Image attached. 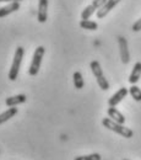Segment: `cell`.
Returning a JSON list of instances; mask_svg holds the SVG:
<instances>
[{
  "label": "cell",
  "instance_id": "12",
  "mask_svg": "<svg viewBox=\"0 0 141 160\" xmlns=\"http://www.w3.org/2000/svg\"><path fill=\"white\" fill-rule=\"evenodd\" d=\"M27 98L25 94H19V95H14V96H10L5 100V103L9 106V107H12V106H17L20 103H23L26 102Z\"/></svg>",
  "mask_w": 141,
  "mask_h": 160
},
{
  "label": "cell",
  "instance_id": "1",
  "mask_svg": "<svg viewBox=\"0 0 141 160\" xmlns=\"http://www.w3.org/2000/svg\"><path fill=\"white\" fill-rule=\"evenodd\" d=\"M102 124H103L106 128H108L109 131H113V132L118 133L119 136L124 137V138H131V137L134 136V132H133L130 128L124 127L123 124L115 122V121H113L112 118H109V117H108V118H103V120H102Z\"/></svg>",
  "mask_w": 141,
  "mask_h": 160
},
{
  "label": "cell",
  "instance_id": "6",
  "mask_svg": "<svg viewBox=\"0 0 141 160\" xmlns=\"http://www.w3.org/2000/svg\"><path fill=\"white\" fill-rule=\"evenodd\" d=\"M118 43H119V53H120L121 62L124 64H128L130 62V53L128 48V41L124 37H118Z\"/></svg>",
  "mask_w": 141,
  "mask_h": 160
},
{
  "label": "cell",
  "instance_id": "10",
  "mask_svg": "<svg viewBox=\"0 0 141 160\" xmlns=\"http://www.w3.org/2000/svg\"><path fill=\"white\" fill-rule=\"evenodd\" d=\"M48 18V0H40L38 1V21L45 22Z\"/></svg>",
  "mask_w": 141,
  "mask_h": 160
},
{
  "label": "cell",
  "instance_id": "19",
  "mask_svg": "<svg viewBox=\"0 0 141 160\" xmlns=\"http://www.w3.org/2000/svg\"><path fill=\"white\" fill-rule=\"evenodd\" d=\"M133 31H135V32H139L141 31V19L136 21L134 25H133Z\"/></svg>",
  "mask_w": 141,
  "mask_h": 160
},
{
  "label": "cell",
  "instance_id": "21",
  "mask_svg": "<svg viewBox=\"0 0 141 160\" xmlns=\"http://www.w3.org/2000/svg\"><path fill=\"white\" fill-rule=\"evenodd\" d=\"M124 160H129V159H124Z\"/></svg>",
  "mask_w": 141,
  "mask_h": 160
},
{
  "label": "cell",
  "instance_id": "16",
  "mask_svg": "<svg viewBox=\"0 0 141 160\" xmlns=\"http://www.w3.org/2000/svg\"><path fill=\"white\" fill-rule=\"evenodd\" d=\"M73 78H74V85H75V88H76L78 90L82 89V88H83V85H85V82H83L82 74H81L80 72H75Z\"/></svg>",
  "mask_w": 141,
  "mask_h": 160
},
{
  "label": "cell",
  "instance_id": "3",
  "mask_svg": "<svg viewBox=\"0 0 141 160\" xmlns=\"http://www.w3.org/2000/svg\"><path fill=\"white\" fill-rule=\"evenodd\" d=\"M44 53H45L44 47L40 46V47H37V48H36V51H35V53H33V57H32L31 65H30V68H28V74H30L31 77H35V75H37V74H38Z\"/></svg>",
  "mask_w": 141,
  "mask_h": 160
},
{
  "label": "cell",
  "instance_id": "13",
  "mask_svg": "<svg viewBox=\"0 0 141 160\" xmlns=\"http://www.w3.org/2000/svg\"><path fill=\"white\" fill-rule=\"evenodd\" d=\"M19 112V108H16V106H12L10 108H7L6 111H4L2 113H0V124L7 122L10 118H12L15 115H17Z\"/></svg>",
  "mask_w": 141,
  "mask_h": 160
},
{
  "label": "cell",
  "instance_id": "5",
  "mask_svg": "<svg viewBox=\"0 0 141 160\" xmlns=\"http://www.w3.org/2000/svg\"><path fill=\"white\" fill-rule=\"evenodd\" d=\"M106 1L107 0H93L88 6H86L83 9V11L81 12V19L82 20H88L95 11H98L102 6L106 4Z\"/></svg>",
  "mask_w": 141,
  "mask_h": 160
},
{
  "label": "cell",
  "instance_id": "2",
  "mask_svg": "<svg viewBox=\"0 0 141 160\" xmlns=\"http://www.w3.org/2000/svg\"><path fill=\"white\" fill-rule=\"evenodd\" d=\"M22 58H23V48L22 47H17L14 59H12V64L11 68L9 70V79L11 81H15L19 77V72L21 68V63H22Z\"/></svg>",
  "mask_w": 141,
  "mask_h": 160
},
{
  "label": "cell",
  "instance_id": "20",
  "mask_svg": "<svg viewBox=\"0 0 141 160\" xmlns=\"http://www.w3.org/2000/svg\"><path fill=\"white\" fill-rule=\"evenodd\" d=\"M4 1H10V2H12V1H21V0H0V2H4Z\"/></svg>",
  "mask_w": 141,
  "mask_h": 160
},
{
  "label": "cell",
  "instance_id": "17",
  "mask_svg": "<svg viewBox=\"0 0 141 160\" xmlns=\"http://www.w3.org/2000/svg\"><path fill=\"white\" fill-rule=\"evenodd\" d=\"M129 92H130V95H131V98L134 99L135 101H141V90L140 88H138L135 84L131 86V88H129Z\"/></svg>",
  "mask_w": 141,
  "mask_h": 160
},
{
  "label": "cell",
  "instance_id": "4",
  "mask_svg": "<svg viewBox=\"0 0 141 160\" xmlns=\"http://www.w3.org/2000/svg\"><path fill=\"white\" fill-rule=\"evenodd\" d=\"M90 67H91V70H92L93 75H95L96 79H97L98 86L101 88L102 90H104V91L108 90V89H109V82H108V80L106 79V77H104V74H103V70H102L100 62L92 60L91 64H90Z\"/></svg>",
  "mask_w": 141,
  "mask_h": 160
},
{
  "label": "cell",
  "instance_id": "11",
  "mask_svg": "<svg viewBox=\"0 0 141 160\" xmlns=\"http://www.w3.org/2000/svg\"><path fill=\"white\" fill-rule=\"evenodd\" d=\"M107 113H108L109 118H112L113 121H115V122H118V123H120V124H124V123H125V117L123 116V113H120V112L115 108V106H109V108L107 110Z\"/></svg>",
  "mask_w": 141,
  "mask_h": 160
},
{
  "label": "cell",
  "instance_id": "7",
  "mask_svg": "<svg viewBox=\"0 0 141 160\" xmlns=\"http://www.w3.org/2000/svg\"><path fill=\"white\" fill-rule=\"evenodd\" d=\"M119 1H120V0H107L106 4L97 11V18H98V19H103L104 16H107V14H108L114 6H117V5L119 4Z\"/></svg>",
  "mask_w": 141,
  "mask_h": 160
},
{
  "label": "cell",
  "instance_id": "14",
  "mask_svg": "<svg viewBox=\"0 0 141 160\" xmlns=\"http://www.w3.org/2000/svg\"><path fill=\"white\" fill-rule=\"evenodd\" d=\"M141 77V62H138V63H135V65H134V68H133V72H131V74H130V77H129V82L130 84H136L139 79H140Z\"/></svg>",
  "mask_w": 141,
  "mask_h": 160
},
{
  "label": "cell",
  "instance_id": "9",
  "mask_svg": "<svg viewBox=\"0 0 141 160\" xmlns=\"http://www.w3.org/2000/svg\"><path fill=\"white\" fill-rule=\"evenodd\" d=\"M20 9V1H12L10 4H7L6 6L0 8V18H5L15 11H17Z\"/></svg>",
  "mask_w": 141,
  "mask_h": 160
},
{
  "label": "cell",
  "instance_id": "8",
  "mask_svg": "<svg viewBox=\"0 0 141 160\" xmlns=\"http://www.w3.org/2000/svg\"><path fill=\"white\" fill-rule=\"evenodd\" d=\"M129 94V90L126 88H120L109 100H108V105L109 106H117L119 102H121L123 99H125V96Z\"/></svg>",
  "mask_w": 141,
  "mask_h": 160
},
{
  "label": "cell",
  "instance_id": "15",
  "mask_svg": "<svg viewBox=\"0 0 141 160\" xmlns=\"http://www.w3.org/2000/svg\"><path fill=\"white\" fill-rule=\"evenodd\" d=\"M80 27L83 30H90V31H95L98 28L97 22L91 20H81L80 21Z\"/></svg>",
  "mask_w": 141,
  "mask_h": 160
},
{
  "label": "cell",
  "instance_id": "18",
  "mask_svg": "<svg viewBox=\"0 0 141 160\" xmlns=\"http://www.w3.org/2000/svg\"><path fill=\"white\" fill-rule=\"evenodd\" d=\"M74 160H102V157L97 153H93V154H88V155H80V157H76Z\"/></svg>",
  "mask_w": 141,
  "mask_h": 160
}]
</instances>
